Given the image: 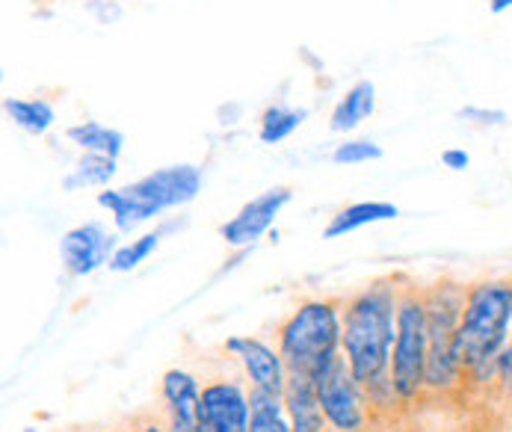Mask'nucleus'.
Here are the masks:
<instances>
[{"label": "nucleus", "instance_id": "obj_1", "mask_svg": "<svg viewBox=\"0 0 512 432\" xmlns=\"http://www.w3.org/2000/svg\"><path fill=\"white\" fill-rule=\"evenodd\" d=\"M400 282V276L373 279L367 288L341 302V353L373 409H388L397 403L391 385V350L397 338Z\"/></svg>", "mask_w": 512, "mask_h": 432}, {"label": "nucleus", "instance_id": "obj_2", "mask_svg": "<svg viewBox=\"0 0 512 432\" xmlns=\"http://www.w3.org/2000/svg\"><path fill=\"white\" fill-rule=\"evenodd\" d=\"M512 276L477 279L465 290V308L459 320V359L465 379L495 382L498 359L510 344Z\"/></svg>", "mask_w": 512, "mask_h": 432}, {"label": "nucleus", "instance_id": "obj_3", "mask_svg": "<svg viewBox=\"0 0 512 432\" xmlns=\"http://www.w3.org/2000/svg\"><path fill=\"white\" fill-rule=\"evenodd\" d=\"M199 193H202V169L193 163H178V166L154 169L128 187L101 190L95 202L113 214L119 231H134L140 222H148L169 208L190 205Z\"/></svg>", "mask_w": 512, "mask_h": 432}, {"label": "nucleus", "instance_id": "obj_4", "mask_svg": "<svg viewBox=\"0 0 512 432\" xmlns=\"http://www.w3.org/2000/svg\"><path fill=\"white\" fill-rule=\"evenodd\" d=\"M341 299H305L279 326V356L288 373L314 376L341 353Z\"/></svg>", "mask_w": 512, "mask_h": 432}, {"label": "nucleus", "instance_id": "obj_5", "mask_svg": "<svg viewBox=\"0 0 512 432\" xmlns=\"http://www.w3.org/2000/svg\"><path fill=\"white\" fill-rule=\"evenodd\" d=\"M468 285L444 276L436 285L424 288L427 299V329H430V356H427V391L447 394L465 382V367L459 359V320L465 308Z\"/></svg>", "mask_w": 512, "mask_h": 432}, {"label": "nucleus", "instance_id": "obj_6", "mask_svg": "<svg viewBox=\"0 0 512 432\" xmlns=\"http://www.w3.org/2000/svg\"><path fill=\"white\" fill-rule=\"evenodd\" d=\"M427 356H430V329H427L424 288L406 282L400 288L397 338L391 350V385L397 403H412L427 391Z\"/></svg>", "mask_w": 512, "mask_h": 432}, {"label": "nucleus", "instance_id": "obj_7", "mask_svg": "<svg viewBox=\"0 0 512 432\" xmlns=\"http://www.w3.org/2000/svg\"><path fill=\"white\" fill-rule=\"evenodd\" d=\"M314 388L320 397V409L326 415V424L335 432H365L370 421V403L365 388L353 376L344 353L326 361L314 373Z\"/></svg>", "mask_w": 512, "mask_h": 432}, {"label": "nucleus", "instance_id": "obj_8", "mask_svg": "<svg viewBox=\"0 0 512 432\" xmlns=\"http://www.w3.org/2000/svg\"><path fill=\"white\" fill-rule=\"evenodd\" d=\"M163 421L169 432H208L202 415V385L193 373L172 367L160 376Z\"/></svg>", "mask_w": 512, "mask_h": 432}, {"label": "nucleus", "instance_id": "obj_9", "mask_svg": "<svg viewBox=\"0 0 512 432\" xmlns=\"http://www.w3.org/2000/svg\"><path fill=\"white\" fill-rule=\"evenodd\" d=\"M293 199L291 187H273L264 190L261 196H255L252 202H246L237 214L228 222H222L220 234L222 240L234 249L252 246L261 234H267L276 222V216L282 214V208Z\"/></svg>", "mask_w": 512, "mask_h": 432}, {"label": "nucleus", "instance_id": "obj_10", "mask_svg": "<svg viewBox=\"0 0 512 432\" xmlns=\"http://www.w3.org/2000/svg\"><path fill=\"white\" fill-rule=\"evenodd\" d=\"M116 234H110L101 222H83L60 240V258L66 264V273L72 276H89L98 267L110 264L116 252Z\"/></svg>", "mask_w": 512, "mask_h": 432}, {"label": "nucleus", "instance_id": "obj_11", "mask_svg": "<svg viewBox=\"0 0 512 432\" xmlns=\"http://www.w3.org/2000/svg\"><path fill=\"white\" fill-rule=\"evenodd\" d=\"M202 415L208 432H249V391L231 379L205 382Z\"/></svg>", "mask_w": 512, "mask_h": 432}, {"label": "nucleus", "instance_id": "obj_12", "mask_svg": "<svg viewBox=\"0 0 512 432\" xmlns=\"http://www.w3.org/2000/svg\"><path fill=\"white\" fill-rule=\"evenodd\" d=\"M225 353H231L234 359L243 364L252 388H264V391H276V394L285 391V382H288L285 359L279 356V350H273L261 338L234 335V338L225 341Z\"/></svg>", "mask_w": 512, "mask_h": 432}, {"label": "nucleus", "instance_id": "obj_13", "mask_svg": "<svg viewBox=\"0 0 512 432\" xmlns=\"http://www.w3.org/2000/svg\"><path fill=\"white\" fill-rule=\"evenodd\" d=\"M285 409L291 418L293 432H326V415L320 409V397L314 388V376L305 373H288L285 382Z\"/></svg>", "mask_w": 512, "mask_h": 432}, {"label": "nucleus", "instance_id": "obj_14", "mask_svg": "<svg viewBox=\"0 0 512 432\" xmlns=\"http://www.w3.org/2000/svg\"><path fill=\"white\" fill-rule=\"evenodd\" d=\"M373 107H376V86H373L370 80H359V83H353V86L344 92V98L335 104V110H332V116H329V128H332L335 134L356 131L367 116L373 113Z\"/></svg>", "mask_w": 512, "mask_h": 432}, {"label": "nucleus", "instance_id": "obj_15", "mask_svg": "<svg viewBox=\"0 0 512 432\" xmlns=\"http://www.w3.org/2000/svg\"><path fill=\"white\" fill-rule=\"evenodd\" d=\"M397 214H400V211H397V205H391V202H356V205H347L344 211H338V214L329 219L323 237H326V240H335V237H344V234L359 231V228H365V225L388 222V219H394Z\"/></svg>", "mask_w": 512, "mask_h": 432}, {"label": "nucleus", "instance_id": "obj_16", "mask_svg": "<svg viewBox=\"0 0 512 432\" xmlns=\"http://www.w3.org/2000/svg\"><path fill=\"white\" fill-rule=\"evenodd\" d=\"M249 432H293L282 394L249 385Z\"/></svg>", "mask_w": 512, "mask_h": 432}, {"label": "nucleus", "instance_id": "obj_17", "mask_svg": "<svg viewBox=\"0 0 512 432\" xmlns=\"http://www.w3.org/2000/svg\"><path fill=\"white\" fill-rule=\"evenodd\" d=\"M3 113L33 137L48 134L57 122V110L45 98H3Z\"/></svg>", "mask_w": 512, "mask_h": 432}, {"label": "nucleus", "instance_id": "obj_18", "mask_svg": "<svg viewBox=\"0 0 512 432\" xmlns=\"http://www.w3.org/2000/svg\"><path fill=\"white\" fill-rule=\"evenodd\" d=\"M66 137L72 140L77 148L89 151V154H107L113 160H119L122 148H125V134L116 128H107L101 122H80L66 131Z\"/></svg>", "mask_w": 512, "mask_h": 432}, {"label": "nucleus", "instance_id": "obj_19", "mask_svg": "<svg viewBox=\"0 0 512 432\" xmlns=\"http://www.w3.org/2000/svg\"><path fill=\"white\" fill-rule=\"evenodd\" d=\"M116 160L107 157V154H89L83 151V157L74 163V169L63 178V187L74 193V190H83V187H107L113 178H116Z\"/></svg>", "mask_w": 512, "mask_h": 432}, {"label": "nucleus", "instance_id": "obj_20", "mask_svg": "<svg viewBox=\"0 0 512 432\" xmlns=\"http://www.w3.org/2000/svg\"><path fill=\"white\" fill-rule=\"evenodd\" d=\"M308 119V110L305 107H282V104H273V107H267L264 110V116H261V128H258V137H261V143L267 145H276L282 143V140H288L293 131L302 125Z\"/></svg>", "mask_w": 512, "mask_h": 432}, {"label": "nucleus", "instance_id": "obj_21", "mask_svg": "<svg viewBox=\"0 0 512 432\" xmlns=\"http://www.w3.org/2000/svg\"><path fill=\"white\" fill-rule=\"evenodd\" d=\"M157 243H160V234L157 231H151V234H143V237H137V240H131V243H125V246H119L116 252H113V258H110V270L113 273H131V270H137L143 261H146L148 255L157 249Z\"/></svg>", "mask_w": 512, "mask_h": 432}, {"label": "nucleus", "instance_id": "obj_22", "mask_svg": "<svg viewBox=\"0 0 512 432\" xmlns=\"http://www.w3.org/2000/svg\"><path fill=\"white\" fill-rule=\"evenodd\" d=\"M379 157H382V148L370 140H350L332 151V163H338V166H359V163H370Z\"/></svg>", "mask_w": 512, "mask_h": 432}, {"label": "nucleus", "instance_id": "obj_23", "mask_svg": "<svg viewBox=\"0 0 512 432\" xmlns=\"http://www.w3.org/2000/svg\"><path fill=\"white\" fill-rule=\"evenodd\" d=\"M459 119H465V122H477V125H504V122H507V113H504V110L465 107V110H459Z\"/></svg>", "mask_w": 512, "mask_h": 432}, {"label": "nucleus", "instance_id": "obj_24", "mask_svg": "<svg viewBox=\"0 0 512 432\" xmlns=\"http://www.w3.org/2000/svg\"><path fill=\"white\" fill-rule=\"evenodd\" d=\"M495 382H498V388H501V394L512 400V335H510V344L504 347V353H501V359H498V376H495Z\"/></svg>", "mask_w": 512, "mask_h": 432}, {"label": "nucleus", "instance_id": "obj_25", "mask_svg": "<svg viewBox=\"0 0 512 432\" xmlns=\"http://www.w3.org/2000/svg\"><path fill=\"white\" fill-rule=\"evenodd\" d=\"M441 163H444V169L462 172V169H468L471 157H468V151H462V148H444V151H441Z\"/></svg>", "mask_w": 512, "mask_h": 432}, {"label": "nucleus", "instance_id": "obj_26", "mask_svg": "<svg viewBox=\"0 0 512 432\" xmlns=\"http://www.w3.org/2000/svg\"><path fill=\"white\" fill-rule=\"evenodd\" d=\"M131 432H169V427H166V421L157 418V415H140V418H134Z\"/></svg>", "mask_w": 512, "mask_h": 432}, {"label": "nucleus", "instance_id": "obj_27", "mask_svg": "<svg viewBox=\"0 0 512 432\" xmlns=\"http://www.w3.org/2000/svg\"><path fill=\"white\" fill-rule=\"evenodd\" d=\"M489 6H492V12H507L512 9V0H489Z\"/></svg>", "mask_w": 512, "mask_h": 432}, {"label": "nucleus", "instance_id": "obj_28", "mask_svg": "<svg viewBox=\"0 0 512 432\" xmlns=\"http://www.w3.org/2000/svg\"><path fill=\"white\" fill-rule=\"evenodd\" d=\"M107 432H119V430H107Z\"/></svg>", "mask_w": 512, "mask_h": 432}]
</instances>
